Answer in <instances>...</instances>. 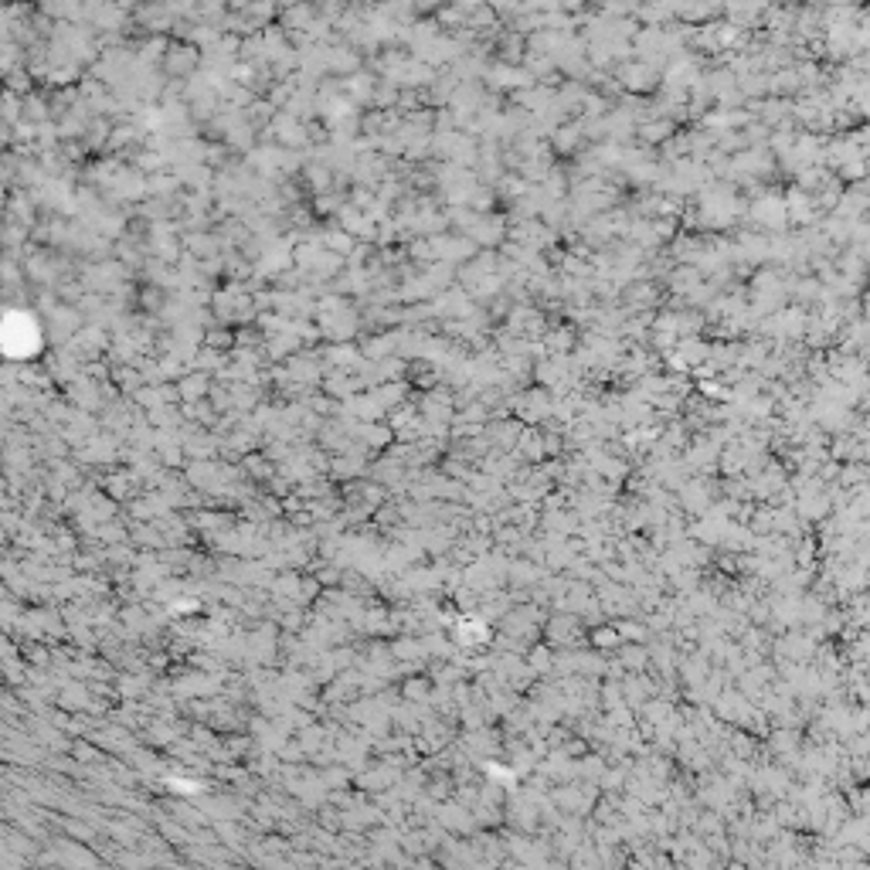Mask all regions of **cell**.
<instances>
[{
	"instance_id": "cell-2",
	"label": "cell",
	"mask_w": 870,
	"mask_h": 870,
	"mask_svg": "<svg viewBox=\"0 0 870 870\" xmlns=\"http://www.w3.org/2000/svg\"><path fill=\"white\" fill-rule=\"evenodd\" d=\"M177 385V395H181V405H198V402H208L211 391H215V378H208V374L201 371H187L181 381H174Z\"/></svg>"
},
{
	"instance_id": "cell-1",
	"label": "cell",
	"mask_w": 870,
	"mask_h": 870,
	"mask_svg": "<svg viewBox=\"0 0 870 870\" xmlns=\"http://www.w3.org/2000/svg\"><path fill=\"white\" fill-rule=\"evenodd\" d=\"M204 68V51L198 45L184 38H170V45L164 51V62H160V72L170 85H181V82H191L194 75H201Z\"/></svg>"
}]
</instances>
